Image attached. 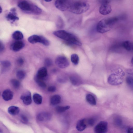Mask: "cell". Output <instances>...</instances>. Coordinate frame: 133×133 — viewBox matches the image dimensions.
<instances>
[{
  "instance_id": "obj_1",
  "label": "cell",
  "mask_w": 133,
  "mask_h": 133,
  "mask_svg": "<svg viewBox=\"0 0 133 133\" xmlns=\"http://www.w3.org/2000/svg\"><path fill=\"white\" fill-rule=\"evenodd\" d=\"M53 34L56 37L66 41L69 43L81 46L82 44L74 35L63 30L56 31Z\"/></svg>"
},
{
  "instance_id": "obj_2",
  "label": "cell",
  "mask_w": 133,
  "mask_h": 133,
  "mask_svg": "<svg viewBox=\"0 0 133 133\" xmlns=\"http://www.w3.org/2000/svg\"><path fill=\"white\" fill-rule=\"evenodd\" d=\"M117 21V18L115 17L102 19L98 23L96 27V30L101 33L107 32L112 28Z\"/></svg>"
},
{
  "instance_id": "obj_3",
  "label": "cell",
  "mask_w": 133,
  "mask_h": 133,
  "mask_svg": "<svg viewBox=\"0 0 133 133\" xmlns=\"http://www.w3.org/2000/svg\"><path fill=\"white\" fill-rule=\"evenodd\" d=\"M90 7L89 4L83 1H77L71 3L68 10L71 12L80 14L88 11Z\"/></svg>"
},
{
  "instance_id": "obj_4",
  "label": "cell",
  "mask_w": 133,
  "mask_h": 133,
  "mask_svg": "<svg viewBox=\"0 0 133 133\" xmlns=\"http://www.w3.org/2000/svg\"><path fill=\"white\" fill-rule=\"evenodd\" d=\"M125 75L124 72L122 70H118L110 75L109 76L108 81V83L112 85H117L122 84L123 81V77Z\"/></svg>"
},
{
  "instance_id": "obj_5",
  "label": "cell",
  "mask_w": 133,
  "mask_h": 133,
  "mask_svg": "<svg viewBox=\"0 0 133 133\" xmlns=\"http://www.w3.org/2000/svg\"><path fill=\"white\" fill-rule=\"evenodd\" d=\"M28 41L32 44L39 43L46 46H48L50 44L49 41L45 37L37 35H34L30 36L28 38Z\"/></svg>"
},
{
  "instance_id": "obj_6",
  "label": "cell",
  "mask_w": 133,
  "mask_h": 133,
  "mask_svg": "<svg viewBox=\"0 0 133 133\" xmlns=\"http://www.w3.org/2000/svg\"><path fill=\"white\" fill-rule=\"evenodd\" d=\"M71 3L70 0H56L55 5L59 10L64 11L68 9Z\"/></svg>"
},
{
  "instance_id": "obj_7",
  "label": "cell",
  "mask_w": 133,
  "mask_h": 133,
  "mask_svg": "<svg viewBox=\"0 0 133 133\" xmlns=\"http://www.w3.org/2000/svg\"><path fill=\"white\" fill-rule=\"evenodd\" d=\"M56 65L59 68L64 69L68 66L69 63L67 58L63 56H59L55 60Z\"/></svg>"
},
{
  "instance_id": "obj_8",
  "label": "cell",
  "mask_w": 133,
  "mask_h": 133,
  "mask_svg": "<svg viewBox=\"0 0 133 133\" xmlns=\"http://www.w3.org/2000/svg\"><path fill=\"white\" fill-rule=\"evenodd\" d=\"M94 131L96 133H105L108 131V123L105 121L99 122L94 128Z\"/></svg>"
},
{
  "instance_id": "obj_9",
  "label": "cell",
  "mask_w": 133,
  "mask_h": 133,
  "mask_svg": "<svg viewBox=\"0 0 133 133\" xmlns=\"http://www.w3.org/2000/svg\"><path fill=\"white\" fill-rule=\"evenodd\" d=\"M32 4L25 0L21 1L18 4V6L22 10L30 13L31 10Z\"/></svg>"
},
{
  "instance_id": "obj_10",
  "label": "cell",
  "mask_w": 133,
  "mask_h": 133,
  "mask_svg": "<svg viewBox=\"0 0 133 133\" xmlns=\"http://www.w3.org/2000/svg\"><path fill=\"white\" fill-rule=\"evenodd\" d=\"M109 3L101 4L99 9L100 13L103 15H106L110 14L111 11V8Z\"/></svg>"
},
{
  "instance_id": "obj_11",
  "label": "cell",
  "mask_w": 133,
  "mask_h": 133,
  "mask_svg": "<svg viewBox=\"0 0 133 133\" xmlns=\"http://www.w3.org/2000/svg\"><path fill=\"white\" fill-rule=\"evenodd\" d=\"M52 118L51 115L48 112H40L37 115V118L41 121H49Z\"/></svg>"
},
{
  "instance_id": "obj_12",
  "label": "cell",
  "mask_w": 133,
  "mask_h": 133,
  "mask_svg": "<svg viewBox=\"0 0 133 133\" xmlns=\"http://www.w3.org/2000/svg\"><path fill=\"white\" fill-rule=\"evenodd\" d=\"M16 10L15 8L11 9L10 12L6 17V19L8 21L13 22L19 19V18L17 15Z\"/></svg>"
},
{
  "instance_id": "obj_13",
  "label": "cell",
  "mask_w": 133,
  "mask_h": 133,
  "mask_svg": "<svg viewBox=\"0 0 133 133\" xmlns=\"http://www.w3.org/2000/svg\"><path fill=\"white\" fill-rule=\"evenodd\" d=\"M20 99L25 105H30L32 102L31 92L30 91H27L24 93L21 96Z\"/></svg>"
},
{
  "instance_id": "obj_14",
  "label": "cell",
  "mask_w": 133,
  "mask_h": 133,
  "mask_svg": "<svg viewBox=\"0 0 133 133\" xmlns=\"http://www.w3.org/2000/svg\"><path fill=\"white\" fill-rule=\"evenodd\" d=\"M24 46V43L20 41H17L13 43L11 46V49L15 52L18 51L22 49Z\"/></svg>"
},
{
  "instance_id": "obj_15",
  "label": "cell",
  "mask_w": 133,
  "mask_h": 133,
  "mask_svg": "<svg viewBox=\"0 0 133 133\" xmlns=\"http://www.w3.org/2000/svg\"><path fill=\"white\" fill-rule=\"evenodd\" d=\"M47 75V69L45 67H43L40 68L38 70L35 78L43 80Z\"/></svg>"
},
{
  "instance_id": "obj_16",
  "label": "cell",
  "mask_w": 133,
  "mask_h": 133,
  "mask_svg": "<svg viewBox=\"0 0 133 133\" xmlns=\"http://www.w3.org/2000/svg\"><path fill=\"white\" fill-rule=\"evenodd\" d=\"M2 96L4 100L8 101L12 99L13 93L11 90L9 89H6L3 92Z\"/></svg>"
},
{
  "instance_id": "obj_17",
  "label": "cell",
  "mask_w": 133,
  "mask_h": 133,
  "mask_svg": "<svg viewBox=\"0 0 133 133\" xmlns=\"http://www.w3.org/2000/svg\"><path fill=\"white\" fill-rule=\"evenodd\" d=\"M87 126L85 119H81L78 121L76 125V128L78 131H82L86 128Z\"/></svg>"
},
{
  "instance_id": "obj_18",
  "label": "cell",
  "mask_w": 133,
  "mask_h": 133,
  "mask_svg": "<svg viewBox=\"0 0 133 133\" xmlns=\"http://www.w3.org/2000/svg\"><path fill=\"white\" fill-rule=\"evenodd\" d=\"M70 79L71 83L75 85H80L81 82L80 78L76 75L71 76L70 77Z\"/></svg>"
},
{
  "instance_id": "obj_19",
  "label": "cell",
  "mask_w": 133,
  "mask_h": 133,
  "mask_svg": "<svg viewBox=\"0 0 133 133\" xmlns=\"http://www.w3.org/2000/svg\"><path fill=\"white\" fill-rule=\"evenodd\" d=\"M61 100V98L60 96L57 95H55L51 98L50 103L52 105H55L59 103Z\"/></svg>"
},
{
  "instance_id": "obj_20",
  "label": "cell",
  "mask_w": 133,
  "mask_h": 133,
  "mask_svg": "<svg viewBox=\"0 0 133 133\" xmlns=\"http://www.w3.org/2000/svg\"><path fill=\"white\" fill-rule=\"evenodd\" d=\"M20 109L16 106H12L10 107L8 109V112L10 114L15 115L18 114L19 112Z\"/></svg>"
},
{
  "instance_id": "obj_21",
  "label": "cell",
  "mask_w": 133,
  "mask_h": 133,
  "mask_svg": "<svg viewBox=\"0 0 133 133\" xmlns=\"http://www.w3.org/2000/svg\"><path fill=\"white\" fill-rule=\"evenodd\" d=\"M12 37L13 39L17 41H20L23 38L22 33L19 31H16L12 34Z\"/></svg>"
},
{
  "instance_id": "obj_22",
  "label": "cell",
  "mask_w": 133,
  "mask_h": 133,
  "mask_svg": "<svg viewBox=\"0 0 133 133\" xmlns=\"http://www.w3.org/2000/svg\"><path fill=\"white\" fill-rule=\"evenodd\" d=\"M33 98L34 102L37 104H41L42 101V97L38 94L35 93L33 96Z\"/></svg>"
},
{
  "instance_id": "obj_23",
  "label": "cell",
  "mask_w": 133,
  "mask_h": 133,
  "mask_svg": "<svg viewBox=\"0 0 133 133\" xmlns=\"http://www.w3.org/2000/svg\"><path fill=\"white\" fill-rule=\"evenodd\" d=\"M87 102L92 105H95L96 104V99L94 97L90 94H87L86 97Z\"/></svg>"
},
{
  "instance_id": "obj_24",
  "label": "cell",
  "mask_w": 133,
  "mask_h": 133,
  "mask_svg": "<svg viewBox=\"0 0 133 133\" xmlns=\"http://www.w3.org/2000/svg\"><path fill=\"white\" fill-rule=\"evenodd\" d=\"M42 12V10L35 5L32 4L30 13L36 15H39Z\"/></svg>"
},
{
  "instance_id": "obj_25",
  "label": "cell",
  "mask_w": 133,
  "mask_h": 133,
  "mask_svg": "<svg viewBox=\"0 0 133 133\" xmlns=\"http://www.w3.org/2000/svg\"><path fill=\"white\" fill-rule=\"evenodd\" d=\"M1 64L3 71H6V70H7L11 65L10 62L7 60H4L1 61Z\"/></svg>"
},
{
  "instance_id": "obj_26",
  "label": "cell",
  "mask_w": 133,
  "mask_h": 133,
  "mask_svg": "<svg viewBox=\"0 0 133 133\" xmlns=\"http://www.w3.org/2000/svg\"><path fill=\"white\" fill-rule=\"evenodd\" d=\"M122 46L127 50L130 51L132 49V45L131 42L129 41L124 42L122 44Z\"/></svg>"
},
{
  "instance_id": "obj_27",
  "label": "cell",
  "mask_w": 133,
  "mask_h": 133,
  "mask_svg": "<svg viewBox=\"0 0 133 133\" xmlns=\"http://www.w3.org/2000/svg\"><path fill=\"white\" fill-rule=\"evenodd\" d=\"M71 60L72 63L75 65H77L79 61L78 56L76 54H72L71 57Z\"/></svg>"
},
{
  "instance_id": "obj_28",
  "label": "cell",
  "mask_w": 133,
  "mask_h": 133,
  "mask_svg": "<svg viewBox=\"0 0 133 133\" xmlns=\"http://www.w3.org/2000/svg\"><path fill=\"white\" fill-rule=\"evenodd\" d=\"M16 76L18 79H23L25 78L26 76V73L24 71L19 70L16 72Z\"/></svg>"
},
{
  "instance_id": "obj_29",
  "label": "cell",
  "mask_w": 133,
  "mask_h": 133,
  "mask_svg": "<svg viewBox=\"0 0 133 133\" xmlns=\"http://www.w3.org/2000/svg\"><path fill=\"white\" fill-rule=\"evenodd\" d=\"M122 120L119 117L116 116L114 118V125L117 127L121 126L122 125Z\"/></svg>"
},
{
  "instance_id": "obj_30",
  "label": "cell",
  "mask_w": 133,
  "mask_h": 133,
  "mask_svg": "<svg viewBox=\"0 0 133 133\" xmlns=\"http://www.w3.org/2000/svg\"><path fill=\"white\" fill-rule=\"evenodd\" d=\"M10 83L13 87L15 89L18 88L20 86V83L18 80L15 79L11 80Z\"/></svg>"
},
{
  "instance_id": "obj_31",
  "label": "cell",
  "mask_w": 133,
  "mask_h": 133,
  "mask_svg": "<svg viewBox=\"0 0 133 133\" xmlns=\"http://www.w3.org/2000/svg\"><path fill=\"white\" fill-rule=\"evenodd\" d=\"M70 108L69 106H66L64 107L57 106L56 108V111L59 112H62L66 110H68Z\"/></svg>"
},
{
  "instance_id": "obj_32",
  "label": "cell",
  "mask_w": 133,
  "mask_h": 133,
  "mask_svg": "<svg viewBox=\"0 0 133 133\" xmlns=\"http://www.w3.org/2000/svg\"><path fill=\"white\" fill-rule=\"evenodd\" d=\"M63 25L64 22L63 19L61 17H58L56 23L57 27L59 28H62L63 27Z\"/></svg>"
},
{
  "instance_id": "obj_33",
  "label": "cell",
  "mask_w": 133,
  "mask_h": 133,
  "mask_svg": "<svg viewBox=\"0 0 133 133\" xmlns=\"http://www.w3.org/2000/svg\"><path fill=\"white\" fill-rule=\"evenodd\" d=\"M36 82L40 87H45L46 86L45 83L43 81V80L35 78Z\"/></svg>"
},
{
  "instance_id": "obj_34",
  "label": "cell",
  "mask_w": 133,
  "mask_h": 133,
  "mask_svg": "<svg viewBox=\"0 0 133 133\" xmlns=\"http://www.w3.org/2000/svg\"><path fill=\"white\" fill-rule=\"evenodd\" d=\"M86 124L87 125L91 126H93L94 124L95 120L93 118H90L87 119H85Z\"/></svg>"
},
{
  "instance_id": "obj_35",
  "label": "cell",
  "mask_w": 133,
  "mask_h": 133,
  "mask_svg": "<svg viewBox=\"0 0 133 133\" xmlns=\"http://www.w3.org/2000/svg\"><path fill=\"white\" fill-rule=\"evenodd\" d=\"M127 84L132 87L133 86V77L131 76H128L126 79Z\"/></svg>"
},
{
  "instance_id": "obj_36",
  "label": "cell",
  "mask_w": 133,
  "mask_h": 133,
  "mask_svg": "<svg viewBox=\"0 0 133 133\" xmlns=\"http://www.w3.org/2000/svg\"><path fill=\"white\" fill-rule=\"evenodd\" d=\"M20 119L21 122L24 124H26L28 122L29 120L28 118L23 114L20 115Z\"/></svg>"
},
{
  "instance_id": "obj_37",
  "label": "cell",
  "mask_w": 133,
  "mask_h": 133,
  "mask_svg": "<svg viewBox=\"0 0 133 133\" xmlns=\"http://www.w3.org/2000/svg\"><path fill=\"white\" fill-rule=\"evenodd\" d=\"M52 63V61L49 58H46L44 61L45 65L47 67H49L51 66Z\"/></svg>"
},
{
  "instance_id": "obj_38",
  "label": "cell",
  "mask_w": 133,
  "mask_h": 133,
  "mask_svg": "<svg viewBox=\"0 0 133 133\" xmlns=\"http://www.w3.org/2000/svg\"><path fill=\"white\" fill-rule=\"evenodd\" d=\"M56 90V88L54 86H50L49 87L48 89V91L50 92H54Z\"/></svg>"
},
{
  "instance_id": "obj_39",
  "label": "cell",
  "mask_w": 133,
  "mask_h": 133,
  "mask_svg": "<svg viewBox=\"0 0 133 133\" xmlns=\"http://www.w3.org/2000/svg\"><path fill=\"white\" fill-rule=\"evenodd\" d=\"M57 80L59 82L63 83L65 81V78L63 76H60L58 77Z\"/></svg>"
},
{
  "instance_id": "obj_40",
  "label": "cell",
  "mask_w": 133,
  "mask_h": 133,
  "mask_svg": "<svg viewBox=\"0 0 133 133\" xmlns=\"http://www.w3.org/2000/svg\"><path fill=\"white\" fill-rule=\"evenodd\" d=\"M17 64L20 65H21L24 63V61L23 59L22 58H19L17 61Z\"/></svg>"
},
{
  "instance_id": "obj_41",
  "label": "cell",
  "mask_w": 133,
  "mask_h": 133,
  "mask_svg": "<svg viewBox=\"0 0 133 133\" xmlns=\"http://www.w3.org/2000/svg\"><path fill=\"white\" fill-rule=\"evenodd\" d=\"M126 73L130 75H133V68L128 69L126 70Z\"/></svg>"
},
{
  "instance_id": "obj_42",
  "label": "cell",
  "mask_w": 133,
  "mask_h": 133,
  "mask_svg": "<svg viewBox=\"0 0 133 133\" xmlns=\"http://www.w3.org/2000/svg\"><path fill=\"white\" fill-rule=\"evenodd\" d=\"M128 133H133V127H129L127 129Z\"/></svg>"
},
{
  "instance_id": "obj_43",
  "label": "cell",
  "mask_w": 133,
  "mask_h": 133,
  "mask_svg": "<svg viewBox=\"0 0 133 133\" xmlns=\"http://www.w3.org/2000/svg\"><path fill=\"white\" fill-rule=\"evenodd\" d=\"M99 2L101 4L104 3H109L110 0H99Z\"/></svg>"
},
{
  "instance_id": "obj_44",
  "label": "cell",
  "mask_w": 133,
  "mask_h": 133,
  "mask_svg": "<svg viewBox=\"0 0 133 133\" xmlns=\"http://www.w3.org/2000/svg\"><path fill=\"white\" fill-rule=\"evenodd\" d=\"M0 52H1L3 51L4 49V47L3 44L2 43L1 41L0 42Z\"/></svg>"
},
{
  "instance_id": "obj_45",
  "label": "cell",
  "mask_w": 133,
  "mask_h": 133,
  "mask_svg": "<svg viewBox=\"0 0 133 133\" xmlns=\"http://www.w3.org/2000/svg\"><path fill=\"white\" fill-rule=\"evenodd\" d=\"M131 63L133 65V57L132 58L131 60Z\"/></svg>"
},
{
  "instance_id": "obj_46",
  "label": "cell",
  "mask_w": 133,
  "mask_h": 133,
  "mask_svg": "<svg viewBox=\"0 0 133 133\" xmlns=\"http://www.w3.org/2000/svg\"><path fill=\"white\" fill-rule=\"evenodd\" d=\"M46 2H50L52 1V0H44Z\"/></svg>"
},
{
  "instance_id": "obj_47",
  "label": "cell",
  "mask_w": 133,
  "mask_h": 133,
  "mask_svg": "<svg viewBox=\"0 0 133 133\" xmlns=\"http://www.w3.org/2000/svg\"><path fill=\"white\" fill-rule=\"evenodd\" d=\"M2 12V9L1 6H0V14Z\"/></svg>"
},
{
  "instance_id": "obj_48",
  "label": "cell",
  "mask_w": 133,
  "mask_h": 133,
  "mask_svg": "<svg viewBox=\"0 0 133 133\" xmlns=\"http://www.w3.org/2000/svg\"><path fill=\"white\" fill-rule=\"evenodd\" d=\"M132 50H133V45H132Z\"/></svg>"
}]
</instances>
